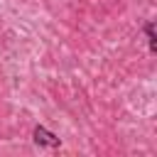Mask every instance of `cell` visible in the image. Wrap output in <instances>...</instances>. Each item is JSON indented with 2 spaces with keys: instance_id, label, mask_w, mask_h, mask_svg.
Masks as SVG:
<instances>
[{
  "instance_id": "obj_1",
  "label": "cell",
  "mask_w": 157,
  "mask_h": 157,
  "mask_svg": "<svg viewBox=\"0 0 157 157\" xmlns=\"http://www.w3.org/2000/svg\"><path fill=\"white\" fill-rule=\"evenodd\" d=\"M32 140H34V145H39V147H61V137L54 135L52 130H47L44 125H37V128L32 130Z\"/></svg>"
},
{
  "instance_id": "obj_2",
  "label": "cell",
  "mask_w": 157,
  "mask_h": 157,
  "mask_svg": "<svg viewBox=\"0 0 157 157\" xmlns=\"http://www.w3.org/2000/svg\"><path fill=\"white\" fill-rule=\"evenodd\" d=\"M145 37H147V44H150V52L155 54L157 52V34H155V22H145Z\"/></svg>"
}]
</instances>
